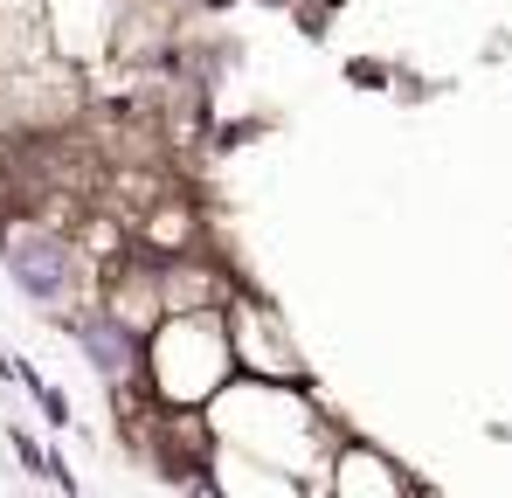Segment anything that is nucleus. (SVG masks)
Returning a JSON list of instances; mask_svg holds the SVG:
<instances>
[{
    "instance_id": "nucleus-1",
    "label": "nucleus",
    "mask_w": 512,
    "mask_h": 498,
    "mask_svg": "<svg viewBox=\"0 0 512 498\" xmlns=\"http://www.w3.org/2000/svg\"><path fill=\"white\" fill-rule=\"evenodd\" d=\"M7 263H14V284H21L28 298H42V305L70 291V249L49 243V236H14Z\"/></svg>"
},
{
    "instance_id": "nucleus-2",
    "label": "nucleus",
    "mask_w": 512,
    "mask_h": 498,
    "mask_svg": "<svg viewBox=\"0 0 512 498\" xmlns=\"http://www.w3.org/2000/svg\"><path fill=\"white\" fill-rule=\"evenodd\" d=\"M84 353H97V367H104V374H118V367H125V339H118L111 326H84Z\"/></svg>"
}]
</instances>
